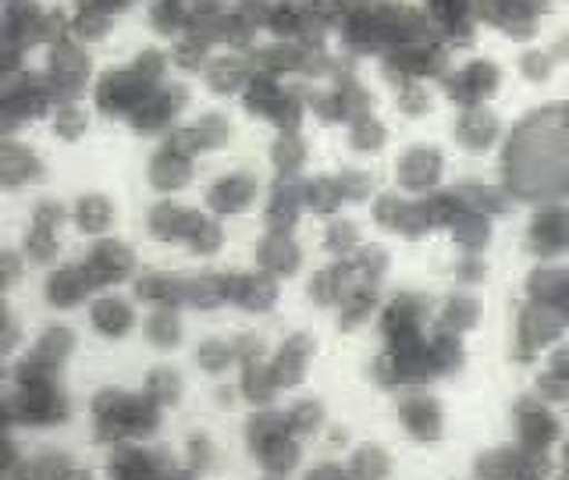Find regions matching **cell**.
<instances>
[{
	"instance_id": "obj_41",
	"label": "cell",
	"mask_w": 569,
	"mask_h": 480,
	"mask_svg": "<svg viewBox=\"0 0 569 480\" xmlns=\"http://www.w3.org/2000/svg\"><path fill=\"white\" fill-rule=\"evenodd\" d=\"M164 68H168V58L160 50H142V53H136V61H132V71L150 86H157L160 79H164Z\"/></svg>"
},
{
	"instance_id": "obj_32",
	"label": "cell",
	"mask_w": 569,
	"mask_h": 480,
	"mask_svg": "<svg viewBox=\"0 0 569 480\" xmlns=\"http://www.w3.org/2000/svg\"><path fill=\"white\" fill-rule=\"evenodd\" d=\"M427 86H431V82H406V86H399V111L406 118L431 114L435 97H431V89H427Z\"/></svg>"
},
{
	"instance_id": "obj_2",
	"label": "cell",
	"mask_w": 569,
	"mask_h": 480,
	"mask_svg": "<svg viewBox=\"0 0 569 480\" xmlns=\"http://www.w3.org/2000/svg\"><path fill=\"white\" fill-rule=\"evenodd\" d=\"M509 79V71L502 61L488 58V53H473L462 64L452 61V68L445 71V79L438 82L445 100H449L456 111L462 107H485V103H495L498 93H502V86Z\"/></svg>"
},
{
	"instance_id": "obj_30",
	"label": "cell",
	"mask_w": 569,
	"mask_h": 480,
	"mask_svg": "<svg viewBox=\"0 0 569 480\" xmlns=\"http://www.w3.org/2000/svg\"><path fill=\"white\" fill-rule=\"evenodd\" d=\"M107 26H111V14H107L103 8L97 4H86L82 0V8L76 14V22H71L68 29L79 36V40H103L107 36Z\"/></svg>"
},
{
	"instance_id": "obj_17",
	"label": "cell",
	"mask_w": 569,
	"mask_h": 480,
	"mask_svg": "<svg viewBox=\"0 0 569 480\" xmlns=\"http://www.w3.org/2000/svg\"><path fill=\"white\" fill-rule=\"evenodd\" d=\"M93 289L97 284L89 278L86 267H61V271L50 274V281H47V302L58 310H68V307H79Z\"/></svg>"
},
{
	"instance_id": "obj_8",
	"label": "cell",
	"mask_w": 569,
	"mask_h": 480,
	"mask_svg": "<svg viewBox=\"0 0 569 480\" xmlns=\"http://www.w3.org/2000/svg\"><path fill=\"white\" fill-rule=\"evenodd\" d=\"M480 317H485V307H480V299L470 289H456V292H449L435 307V328L467 338L470 331L480 328Z\"/></svg>"
},
{
	"instance_id": "obj_18",
	"label": "cell",
	"mask_w": 569,
	"mask_h": 480,
	"mask_svg": "<svg viewBox=\"0 0 569 480\" xmlns=\"http://www.w3.org/2000/svg\"><path fill=\"white\" fill-rule=\"evenodd\" d=\"M89 320H93V328L107 338H121V334H129L132 324H136V313L132 307L124 299L118 296H103L93 302V310H89Z\"/></svg>"
},
{
	"instance_id": "obj_42",
	"label": "cell",
	"mask_w": 569,
	"mask_h": 480,
	"mask_svg": "<svg viewBox=\"0 0 569 480\" xmlns=\"http://www.w3.org/2000/svg\"><path fill=\"white\" fill-rule=\"evenodd\" d=\"M26 253H29V260H36V263H50L53 257L61 253V242H58V236H47V231H29L26 236Z\"/></svg>"
},
{
	"instance_id": "obj_28",
	"label": "cell",
	"mask_w": 569,
	"mask_h": 480,
	"mask_svg": "<svg viewBox=\"0 0 569 480\" xmlns=\"http://www.w3.org/2000/svg\"><path fill=\"white\" fill-rule=\"evenodd\" d=\"M385 139H388L385 124L373 114L349 124V142H352V150H360V153H378L385 147Z\"/></svg>"
},
{
	"instance_id": "obj_7",
	"label": "cell",
	"mask_w": 569,
	"mask_h": 480,
	"mask_svg": "<svg viewBox=\"0 0 569 480\" xmlns=\"http://www.w3.org/2000/svg\"><path fill=\"white\" fill-rule=\"evenodd\" d=\"M399 417L406 423L409 438L417 441H438L445 431V413L438 399H431L427 391H409V396L399 399Z\"/></svg>"
},
{
	"instance_id": "obj_44",
	"label": "cell",
	"mask_w": 569,
	"mask_h": 480,
	"mask_svg": "<svg viewBox=\"0 0 569 480\" xmlns=\"http://www.w3.org/2000/svg\"><path fill=\"white\" fill-rule=\"evenodd\" d=\"M64 221V207L58 200H43V203H36L32 210V228L36 231H47V236H58V228Z\"/></svg>"
},
{
	"instance_id": "obj_48",
	"label": "cell",
	"mask_w": 569,
	"mask_h": 480,
	"mask_svg": "<svg viewBox=\"0 0 569 480\" xmlns=\"http://www.w3.org/2000/svg\"><path fill=\"white\" fill-rule=\"evenodd\" d=\"M218 402H221V406H231V402H236V391H231V388H221V391H218Z\"/></svg>"
},
{
	"instance_id": "obj_40",
	"label": "cell",
	"mask_w": 569,
	"mask_h": 480,
	"mask_svg": "<svg viewBox=\"0 0 569 480\" xmlns=\"http://www.w3.org/2000/svg\"><path fill=\"white\" fill-rule=\"evenodd\" d=\"M320 423H325V406H320L317 399H307L292 409L289 431L292 434H313V431H320Z\"/></svg>"
},
{
	"instance_id": "obj_4",
	"label": "cell",
	"mask_w": 569,
	"mask_h": 480,
	"mask_svg": "<svg viewBox=\"0 0 569 480\" xmlns=\"http://www.w3.org/2000/svg\"><path fill=\"white\" fill-rule=\"evenodd\" d=\"M509 136V121L495 111V103L462 107L452 118V142L467 157H498Z\"/></svg>"
},
{
	"instance_id": "obj_33",
	"label": "cell",
	"mask_w": 569,
	"mask_h": 480,
	"mask_svg": "<svg viewBox=\"0 0 569 480\" xmlns=\"http://www.w3.org/2000/svg\"><path fill=\"white\" fill-rule=\"evenodd\" d=\"M207 50H210V43H203L200 36L186 32L182 40L174 43L171 61H174L178 68H186V71H200V68H207V64H210V61H207Z\"/></svg>"
},
{
	"instance_id": "obj_6",
	"label": "cell",
	"mask_w": 569,
	"mask_h": 480,
	"mask_svg": "<svg viewBox=\"0 0 569 480\" xmlns=\"http://www.w3.org/2000/svg\"><path fill=\"white\" fill-rule=\"evenodd\" d=\"M396 174H399L402 192H413V196L438 192L441 174H445V153L438 147H427V142H420V147H409L399 157Z\"/></svg>"
},
{
	"instance_id": "obj_25",
	"label": "cell",
	"mask_w": 569,
	"mask_h": 480,
	"mask_svg": "<svg viewBox=\"0 0 569 480\" xmlns=\"http://www.w3.org/2000/svg\"><path fill=\"white\" fill-rule=\"evenodd\" d=\"M274 391H278V381H274L271 367H263V363H246V373H242V396H246L249 402H271V399H274Z\"/></svg>"
},
{
	"instance_id": "obj_29",
	"label": "cell",
	"mask_w": 569,
	"mask_h": 480,
	"mask_svg": "<svg viewBox=\"0 0 569 480\" xmlns=\"http://www.w3.org/2000/svg\"><path fill=\"white\" fill-rule=\"evenodd\" d=\"M352 274H356V281H363V284H378L381 278H385V271H388V253L381 246H370V249H360L352 260Z\"/></svg>"
},
{
	"instance_id": "obj_34",
	"label": "cell",
	"mask_w": 569,
	"mask_h": 480,
	"mask_svg": "<svg viewBox=\"0 0 569 480\" xmlns=\"http://www.w3.org/2000/svg\"><path fill=\"white\" fill-rule=\"evenodd\" d=\"M307 207L313 213H335L342 207V189H338L335 178H317L307 186Z\"/></svg>"
},
{
	"instance_id": "obj_3",
	"label": "cell",
	"mask_w": 569,
	"mask_h": 480,
	"mask_svg": "<svg viewBox=\"0 0 569 480\" xmlns=\"http://www.w3.org/2000/svg\"><path fill=\"white\" fill-rule=\"evenodd\" d=\"M523 253L530 263L569 260V200H545L527 207Z\"/></svg>"
},
{
	"instance_id": "obj_15",
	"label": "cell",
	"mask_w": 569,
	"mask_h": 480,
	"mask_svg": "<svg viewBox=\"0 0 569 480\" xmlns=\"http://www.w3.org/2000/svg\"><path fill=\"white\" fill-rule=\"evenodd\" d=\"M253 196H257V178L246 174V171H236V174L218 178V182L210 186L207 203H210V210H218V213H239V210H246L249 203H253Z\"/></svg>"
},
{
	"instance_id": "obj_31",
	"label": "cell",
	"mask_w": 569,
	"mask_h": 480,
	"mask_svg": "<svg viewBox=\"0 0 569 480\" xmlns=\"http://www.w3.org/2000/svg\"><path fill=\"white\" fill-rule=\"evenodd\" d=\"M231 360H239L236 356V346L231 342H221V338H207V342L196 349V363H200L207 373H221L228 370Z\"/></svg>"
},
{
	"instance_id": "obj_24",
	"label": "cell",
	"mask_w": 569,
	"mask_h": 480,
	"mask_svg": "<svg viewBox=\"0 0 569 480\" xmlns=\"http://www.w3.org/2000/svg\"><path fill=\"white\" fill-rule=\"evenodd\" d=\"M71 349H76V334H71L68 328H47L40 334V342H36L32 356L47 367H58Z\"/></svg>"
},
{
	"instance_id": "obj_14",
	"label": "cell",
	"mask_w": 569,
	"mask_h": 480,
	"mask_svg": "<svg viewBox=\"0 0 569 480\" xmlns=\"http://www.w3.org/2000/svg\"><path fill=\"white\" fill-rule=\"evenodd\" d=\"M559 71H562L559 58L541 40L520 47V53H516V61H512V76L520 79V82H527V86H538V89L548 86L551 79L559 76Z\"/></svg>"
},
{
	"instance_id": "obj_5",
	"label": "cell",
	"mask_w": 569,
	"mask_h": 480,
	"mask_svg": "<svg viewBox=\"0 0 569 480\" xmlns=\"http://www.w3.org/2000/svg\"><path fill=\"white\" fill-rule=\"evenodd\" d=\"M523 299L556 310L569 324V260H541L530 263L523 274Z\"/></svg>"
},
{
	"instance_id": "obj_27",
	"label": "cell",
	"mask_w": 569,
	"mask_h": 480,
	"mask_svg": "<svg viewBox=\"0 0 569 480\" xmlns=\"http://www.w3.org/2000/svg\"><path fill=\"white\" fill-rule=\"evenodd\" d=\"M86 129H89V114L76 100L53 107V132H58L64 142H76L79 136H86Z\"/></svg>"
},
{
	"instance_id": "obj_19",
	"label": "cell",
	"mask_w": 569,
	"mask_h": 480,
	"mask_svg": "<svg viewBox=\"0 0 569 480\" xmlns=\"http://www.w3.org/2000/svg\"><path fill=\"white\" fill-rule=\"evenodd\" d=\"M136 296L142 302H153V307H178V302H186V278L150 271L136 281Z\"/></svg>"
},
{
	"instance_id": "obj_43",
	"label": "cell",
	"mask_w": 569,
	"mask_h": 480,
	"mask_svg": "<svg viewBox=\"0 0 569 480\" xmlns=\"http://www.w3.org/2000/svg\"><path fill=\"white\" fill-rule=\"evenodd\" d=\"M221 242H224V236H221V228L213 221H203L189 236V249H192V253H200V257H213L221 249Z\"/></svg>"
},
{
	"instance_id": "obj_20",
	"label": "cell",
	"mask_w": 569,
	"mask_h": 480,
	"mask_svg": "<svg viewBox=\"0 0 569 480\" xmlns=\"http://www.w3.org/2000/svg\"><path fill=\"white\" fill-rule=\"evenodd\" d=\"M189 168H192V160L189 157H178L171 150H160L153 160H150V186L157 192H178V189H186L189 186Z\"/></svg>"
},
{
	"instance_id": "obj_22",
	"label": "cell",
	"mask_w": 569,
	"mask_h": 480,
	"mask_svg": "<svg viewBox=\"0 0 569 480\" xmlns=\"http://www.w3.org/2000/svg\"><path fill=\"white\" fill-rule=\"evenodd\" d=\"M0 171H4V186L8 189H18L26 182H40V178H43L40 157L29 153L26 147H18V142H4V160H0Z\"/></svg>"
},
{
	"instance_id": "obj_36",
	"label": "cell",
	"mask_w": 569,
	"mask_h": 480,
	"mask_svg": "<svg viewBox=\"0 0 569 480\" xmlns=\"http://www.w3.org/2000/svg\"><path fill=\"white\" fill-rule=\"evenodd\" d=\"M325 246H328L331 257H349L360 249V228H356L352 221H331Z\"/></svg>"
},
{
	"instance_id": "obj_39",
	"label": "cell",
	"mask_w": 569,
	"mask_h": 480,
	"mask_svg": "<svg viewBox=\"0 0 569 480\" xmlns=\"http://www.w3.org/2000/svg\"><path fill=\"white\" fill-rule=\"evenodd\" d=\"M335 182H338V189H342V200H349V203H363L370 196V189H373L370 174L360 171V168H342L335 174Z\"/></svg>"
},
{
	"instance_id": "obj_38",
	"label": "cell",
	"mask_w": 569,
	"mask_h": 480,
	"mask_svg": "<svg viewBox=\"0 0 569 480\" xmlns=\"http://www.w3.org/2000/svg\"><path fill=\"white\" fill-rule=\"evenodd\" d=\"M406 207H409L406 196H396V192H381L378 200H373V221H378L385 231H399V221H402Z\"/></svg>"
},
{
	"instance_id": "obj_37",
	"label": "cell",
	"mask_w": 569,
	"mask_h": 480,
	"mask_svg": "<svg viewBox=\"0 0 569 480\" xmlns=\"http://www.w3.org/2000/svg\"><path fill=\"white\" fill-rule=\"evenodd\" d=\"M147 396L157 399V402H178V396H182V378L171 370V367H153L150 373V384H147Z\"/></svg>"
},
{
	"instance_id": "obj_26",
	"label": "cell",
	"mask_w": 569,
	"mask_h": 480,
	"mask_svg": "<svg viewBox=\"0 0 569 480\" xmlns=\"http://www.w3.org/2000/svg\"><path fill=\"white\" fill-rule=\"evenodd\" d=\"M271 160L281 174H296L302 164H307V147H302V139L296 132H281L271 150Z\"/></svg>"
},
{
	"instance_id": "obj_1",
	"label": "cell",
	"mask_w": 569,
	"mask_h": 480,
	"mask_svg": "<svg viewBox=\"0 0 569 480\" xmlns=\"http://www.w3.org/2000/svg\"><path fill=\"white\" fill-rule=\"evenodd\" d=\"M566 338H569V324L556 310L520 296L509 320V360L516 367H538Z\"/></svg>"
},
{
	"instance_id": "obj_45",
	"label": "cell",
	"mask_w": 569,
	"mask_h": 480,
	"mask_svg": "<svg viewBox=\"0 0 569 480\" xmlns=\"http://www.w3.org/2000/svg\"><path fill=\"white\" fill-rule=\"evenodd\" d=\"M388 470V459L381 449H360L356 452V473H385Z\"/></svg>"
},
{
	"instance_id": "obj_21",
	"label": "cell",
	"mask_w": 569,
	"mask_h": 480,
	"mask_svg": "<svg viewBox=\"0 0 569 480\" xmlns=\"http://www.w3.org/2000/svg\"><path fill=\"white\" fill-rule=\"evenodd\" d=\"M71 218H76L82 236H103V231L114 224L118 213H114V203L107 200V196L89 192V196H79V203H76V210H71Z\"/></svg>"
},
{
	"instance_id": "obj_46",
	"label": "cell",
	"mask_w": 569,
	"mask_h": 480,
	"mask_svg": "<svg viewBox=\"0 0 569 480\" xmlns=\"http://www.w3.org/2000/svg\"><path fill=\"white\" fill-rule=\"evenodd\" d=\"M192 18H218L228 14V0H186Z\"/></svg>"
},
{
	"instance_id": "obj_9",
	"label": "cell",
	"mask_w": 569,
	"mask_h": 480,
	"mask_svg": "<svg viewBox=\"0 0 569 480\" xmlns=\"http://www.w3.org/2000/svg\"><path fill=\"white\" fill-rule=\"evenodd\" d=\"M82 267L89 271V278H93L97 289H103V284H114L121 278H129L132 267H136V257H132L129 246L107 239V242H97L93 249H89V257H86Z\"/></svg>"
},
{
	"instance_id": "obj_13",
	"label": "cell",
	"mask_w": 569,
	"mask_h": 480,
	"mask_svg": "<svg viewBox=\"0 0 569 480\" xmlns=\"http://www.w3.org/2000/svg\"><path fill=\"white\" fill-rule=\"evenodd\" d=\"M253 61H246L242 53H224V58H213L207 64V86L210 93L218 97H236L246 93V86L253 82Z\"/></svg>"
},
{
	"instance_id": "obj_12",
	"label": "cell",
	"mask_w": 569,
	"mask_h": 480,
	"mask_svg": "<svg viewBox=\"0 0 569 480\" xmlns=\"http://www.w3.org/2000/svg\"><path fill=\"white\" fill-rule=\"evenodd\" d=\"M203 224V218L189 207H178L171 200L157 203L150 210V236L160 242H189V236Z\"/></svg>"
},
{
	"instance_id": "obj_23",
	"label": "cell",
	"mask_w": 569,
	"mask_h": 480,
	"mask_svg": "<svg viewBox=\"0 0 569 480\" xmlns=\"http://www.w3.org/2000/svg\"><path fill=\"white\" fill-rule=\"evenodd\" d=\"M147 338L157 349H174L182 342V320H178L174 307H157V313L147 320Z\"/></svg>"
},
{
	"instance_id": "obj_11",
	"label": "cell",
	"mask_w": 569,
	"mask_h": 480,
	"mask_svg": "<svg viewBox=\"0 0 569 480\" xmlns=\"http://www.w3.org/2000/svg\"><path fill=\"white\" fill-rule=\"evenodd\" d=\"M495 218H488V213H477V210H467L462 207L452 224H449V239L456 242L459 253H485L488 257V249L495 242Z\"/></svg>"
},
{
	"instance_id": "obj_10",
	"label": "cell",
	"mask_w": 569,
	"mask_h": 480,
	"mask_svg": "<svg viewBox=\"0 0 569 480\" xmlns=\"http://www.w3.org/2000/svg\"><path fill=\"white\" fill-rule=\"evenodd\" d=\"M228 302L249 310L267 313L278 302V278L274 274H228Z\"/></svg>"
},
{
	"instance_id": "obj_16",
	"label": "cell",
	"mask_w": 569,
	"mask_h": 480,
	"mask_svg": "<svg viewBox=\"0 0 569 480\" xmlns=\"http://www.w3.org/2000/svg\"><path fill=\"white\" fill-rule=\"evenodd\" d=\"M257 260L267 274H274V278H289L299 271V246L289 239V231H267V236L260 239L257 246Z\"/></svg>"
},
{
	"instance_id": "obj_35",
	"label": "cell",
	"mask_w": 569,
	"mask_h": 480,
	"mask_svg": "<svg viewBox=\"0 0 569 480\" xmlns=\"http://www.w3.org/2000/svg\"><path fill=\"white\" fill-rule=\"evenodd\" d=\"M192 129H196V136H200V147H203V150H218V147H224V142L231 139V124H228V118L218 114V111L203 114L200 121L192 124Z\"/></svg>"
},
{
	"instance_id": "obj_47",
	"label": "cell",
	"mask_w": 569,
	"mask_h": 480,
	"mask_svg": "<svg viewBox=\"0 0 569 480\" xmlns=\"http://www.w3.org/2000/svg\"><path fill=\"white\" fill-rule=\"evenodd\" d=\"M4 271H8V289H11L14 278H18V257H14V253L4 257Z\"/></svg>"
}]
</instances>
